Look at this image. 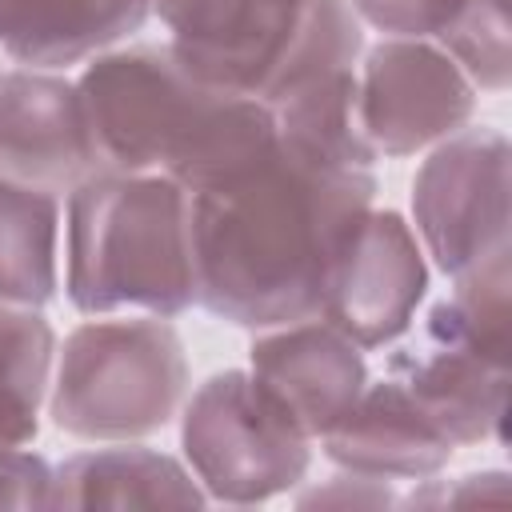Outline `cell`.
I'll list each match as a JSON object with an SVG mask.
<instances>
[{
  "label": "cell",
  "mask_w": 512,
  "mask_h": 512,
  "mask_svg": "<svg viewBox=\"0 0 512 512\" xmlns=\"http://www.w3.org/2000/svg\"><path fill=\"white\" fill-rule=\"evenodd\" d=\"M56 468L28 448L0 452V508H52Z\"/></svg>",
  "instance_id": "cell-21"
},
{
  "label": "cell",
  "mask_w": 512,
  "mask_h": 512,
  "mask_svg": "<svg viewBox=\"0 0 512 512\" xmlns=\"http://www.w3.org/2000/svg\"><path fill=\"white\" fill-rule=\"evenodd\" d=\"M300 508H384V504H396L388 480H376V476H360V472H348L340 468V476H332L328 484L296 496Z\"/></svg>",
  "instance_id": "cell-22"
},
{
  "label": "cell",
  "mask_w": 512,
  "mask_h": 512,
  "mask_svg": "<svg viewBox=\"0 0 512 512\" xmlns=\"http://www.w3.org/2000/svg\"><path fill=\"white\" fill-rule=\"evenodd\" d=\"M428 292V260L412 224L392 208H368L352 228L320 308L360 348L400 340Z\"/></svg>",
  "instance_id": "cell-10"
},
{
  "label": "cell",
  "mask_w": 512,
  "mask_h": 512,
  "mask_svg": "<svg viewBox=\"0 0 512 512\" xmlns=\"http://www.w3.org/2000/svg\"><path fill=\"white\" fill-rule=\"evenodd\" d=\"M56 332L40 308L0 304V452L28 448L52 384Z\"/></svg>",
  "instance_id": "cell-18"
},
{
  "label": "cell",
  "mask_w": 512,
  "mask_h": 512,
  "mask_svg": "<svg viewBox=\"0 0 512 512\" xmlns=\"http://www.w3.org/2000/svg\"><path fill=\"white\" fill-rule=\"evenodd\" d=\"M276 124V140L344 168H372L380 156L364 136L360 124V100H356V72H324L316 80H304L296 88H284L280 96L264 100Z\"/></svg>",
  "instance_id": "cell-16"
},
{
  "label": "cell",
  "mask_w": 512,
  "mask_h": 512,
  "mask_svg": "<svg viewBox=\"0 0 512 512\" xmlns=\"http://www.w3.org/2000/svg\"><path fill=\"white\" fill-rule=\"evenodd\" d=\"M100 172L80 88L52 68L0 72V176L72 192Z\"/></svg>",
  "instance_id": "cell-11"
},
{
  "label": "cell",
  "mask_w": 512,
  "mask_h": 512,
  "mask_svg": "<svg viewBox=\"0 0 512 512\" xmlns=\"http://www.w3.org/2000/svg\"><path fill=\"white\" fill-rule=\"evenodd\" d=\"M436 44L464 68L476 92H504L512 76L508 0H464L460 12L436 32Z\"/></svg>",
  "instance_id": "cell-19"
},
{
  "label": "cell",
  "mask_w": 512,
  "mask_h": 512,
  "mask_svg": "<svg viewBox=\"0 0 512 512\" xmlns=\"http://www.w3.org/2000/svg\"><path fill=\"white\" fill-rule=\"evenodd\" d=\"M148 16L152 0H0V52L56 72L108 52Z\"/></svg>",
  "instance_id": "cell-14"
},
{
  "label": "cell",
  "mask_w": 512,
  "mask_h": 512,
  "mask_svg": "<svg viewBox=\"0 0 512 512\" xmlns=\"http://www.w3.org/2000/svg\"><path fill=\"white\" fill-rule=\"evenodd\" d=\"M396 376L416 404L460 444H504L508 416V356L488 352L452 312L448 300L432 304L416 340L388 356Z\"/></svg>",
  "instance_id": "cell-9"
},
{
  "label": "cell",
  "mask_w": 512,
  "mask_h": 512,
  "mask_svg": "<svg viewBox=\"0 0 512 512\" xmlns=\"http://www.w3.org/2000/svg\"><path fill=\"white\" fill-rule=\"evenodd\" d=\"M508 476L504 472H468L456 484H440L424 476V488L412 492L408 504H476V500H504L508 496Z\"/></svg>",
  "instance_id": "cell-23"
},
{
  "label": "cell",
  "mask_w": 512,
  "mask_h": 512,
  "mask_svg": "<svg viewBox=\"0 0 512 512\" xmlns=\"http://www.w3.org/2000/svg\"><path fill=\"white\" fill-rule=\"evenodd\" d=\"M188 472L216 504H264L308 476L312 440L248 368L208 376L180 420Z\"/></svg>",
  "instance_id": "cell-6"
},
{
  "label": "cell",
  "mask_w": 512,
  "mask_h": 512,
  "mask_svg": "<svg viewBox=\"0 0 512 512\" xmlns=\"http://www.w3.org/2000/svg\"><path fill=\"white\" fill-rule=\"evenodd\" d=\"M0 72H4V68H0Z\"/></svg>",
  "instance_id": "cell-24"
},
{
  "label": "cell",
  "mask_w": 512,
  "mask_h": 512,
  "mask_svg": "<svg viewBox=\"0 0 512 512\" xmlns=\"http://www.w3.org/2000/svg\"><path fill=\"white\" fill-rule=\"evenodd\" d=\"M188 392V356L168 316H96L56 352L52 424L76 440L124 444L172 424Z\"/></svg>",
  "instance_id": "cell-5"
},
{
  "label": "cell",
  "mask_w": 512,
  "mask_h": 512,
  "mask_svg": "<svg viewBox=\"0 0 512 512\" xmlns=\"http://www.w3.org/2000/svg\"><path fill=\"white\" fill-rule=\"evenodd\" d=\"M76 88L100 172H160L212 192L276 148L268 104L196 76L172 44L108 48Z\"/></svg>",
  "instance_id": "cell-2"
},
{
  "label": "cell",
  "mask_w": 512,
  "mask_h": 512,
  "mask_svg": "<svg viewBox=\"0 0 512 512\" xmlns=\"http://www.w3.org/2000/svg\"><path fill=\"white\" fill-rule=\"evenodd\" d=\"M64 292L84 316L196 304L192 192L160 172H92L68 192Z\"/></svg>",
  "instance_id": "cell-3"
},
{
  "label": "cell",
  "mask_w": 512,
  "mask_h": 512,
  "mask_svg": "<svg viewBox=\"0 0 512 512\" xmlns=\"http://www.w3.org/2000/svg\"><path fill=\"white\" fill-rule=\"evenodd\" d=\"M508 164L500 128H460L440 140L412 180V220L424 256L444 276H464L508 248Z\"/></svg>",
  "instance_id": "cell-7"
},
{
  "label": "cell",
  "mask_w": 512,
  "mask_h": 512,
  "mask_svg": "<svg viewBox=\"0 0 512 512\" xmlns=\"http://www.w3.org/2000/svg\"><path fill=\"white\" fill-rule=\"evenodd\" d=\"M476 84L436 44L384 36L356 72L360 124L376 156H412L460 132L476 112Z\"/></svg>",
  "instance_id": "cell-8"
},
{
  "label": "cell",
  "mask_w": 512,
  "mask_h": 512,
  "mask_svg": "<svg viewBox=\"0 0 512 512\" xmlns=\"http://www.w3.org/2000/svg\"><path fill=\"white\" fill-rule=\"evenodd\" d=\"M60 196L0 176V304L44 308L60 288Z\"/></svg>",
  "instance_id": "cell-17"
},
{
  "label": "cell",
  "mask_w": 512,
  "mask_h": 512,
  "mask_svg": "<svg viewBox=\"0 0 512 512\" xmlns=\"http://www.w3.org/2000/svg\"><path fill=\"white\" fill-rule=\"evenodd\" d=\"M152 12L196 76L256 100L352 68L364 48L352 0H152Z\"/></svg>",
  "instance_id": "cell-4"
},
{
  "label": "cell",
  "mask_w": 512,
  "mask_h": 512,
  "mask_svg": "<svg viewBox=\"0 0 512 512\" xmlns=\"http://www.w3.org/2000/svg\"><path fill=\"white\" fill-rule=\"evenodd\" d=\"M464 0H352L360 24H372L384 36L436 40V32L460 12Z\"/></svg>",
  "instance_id": "cell-20"
},
{
  "label": "cell",
  "mask_w": 512,
  "mask_h": 512,
  "mask_svg": "<svg viewBox=\"0 0 512 512\" xmlns=\"http://www.w3.org/2000/svg\"><path fill=\"white\" fill-rule=\"evenodd\" d=\"M208 504L196 476L144 444L76 452L56 468L52 508H200Z\"/></svg>",
  "instance_id": "cell-15"
},
{
  "label": "cell",
  "mask_w": 512,
  "mask_h": 512,
  "mask_svg": "<svg viewBox=\"0 0 512 512\" xmlns=\"http://www.w3.org/2000/svg\"><path fill=\"white\" fill-rule=\"evenodd\" d=\"M248 372L308 440H320L368 384L364 348L320 316L260 328Z\"/></svg>",
  "instance_id": "cell-12"
},
{
  "label": "cell",
  "mask_w": 512,
  "mask_h": 512,
  "mask_svg": "<svg viewBox=\"0 0 512 512\" xmlns=\"http://www.w3.org/2000/svg\"><path fill=\"white\" fill-rule=\"evenodd\" d=\"M372 196V168L324 164L276 140L244 176L192 192L196 304L256 332L320 316Z\"/></svg>",
  "instance_id": "cell-1"
},
{
  "label": "cell",
  "mask_w": 512,
  "mask_h": 512,
  "mask_svg": "<svg viewBox=\"0 0 512 512\" xmlns=\"http://www.w3.org/2000/svg\"><path fill=\"white\" fill-rule=\"evenodd\" d=\"M320 448L336 468L376 480L436 476L456 452V444L396 376L376 384L368 380L356 404L320 436Z\"/></svg>",
  "instance_id": "cell-13"
}]
</instances>
